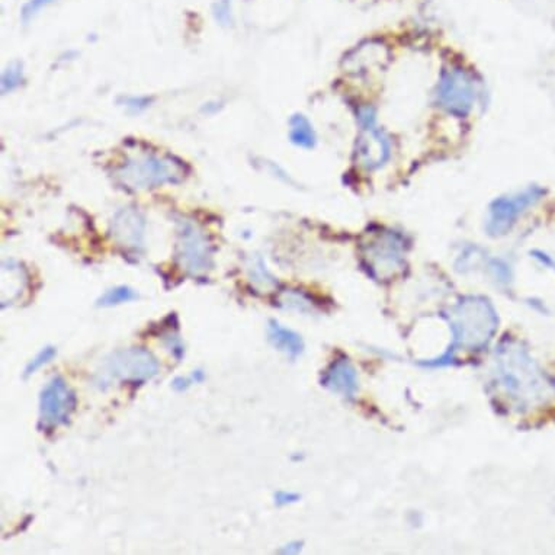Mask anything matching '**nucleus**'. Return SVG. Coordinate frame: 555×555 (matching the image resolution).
<instances>
[{
    "label": "nucleus",
    "mask_w": 555,
    "mask_h": 555,
    "mask_svg": "<svg viewBox=\"0 0 555 555\" xmlns=\"http://www.w3.org/2000/svg\"><path fill=\"white\" fill-rule=\"evenodd\" d=\"M442 317L450 323L452 343L441 358L422 362V367H450L458 350L476 352L485 349L498 327V316L493 304L485 296L478 295L463 296L454 307L445 311Z\"/></svg>",
    "instance_id": "f257e3e1"
},
{
    "label": "nucleus",
    "mask_w": 555,
    "mask_h": 555,
    "mask_svg": "<svg viewBox=\"0 0 555 555\" xmlns=\"http://www.w3.org/2000/svg\"><path fill=\"white\" fill-rule=\"evenodd\" d=\"M496 381L519 407H531L545 396V383L538 365L525 347L505 341L496 350Z\"/></svg>",
    "instance_id": "f03ea898"
},
{
    "label": "nucleus",
    "mask_w": 555,
    "mask_h": 555,
    "mask_svg": "<svg viewBox=\"0 0 555 555\" xmlns=\"http://www.w3.org/2000/svg\"><path fill=\"white\" fill-rule=\"evenodd\" d=\"M185 166L173 156H161L156 152L132 153L115 170L121 186L137 192L183 181Z\"/></svg>",
    "instance_id": "7ed1b4c3"
},
{
    "label": "nucleus",
    "mask_w": 555,
    "mask_h": 555,
    "mask_svg": "<svg viewBox=\"0 0 555 555\" xmlns=\"http://www.w3.org/2000/svg\"><path fill=\"white\" fill-rule=\"evenodd\" d=\"M159 374V362L152 352L143 347L119 349L106 356L98 370L97 383L103 387L112 383L140 384Z\"/></svg>",
    "instance_id": "20e7f679"
},
{
    "label": "nucleus",
    "mask_w": 555,
    "mask_h": 555,
    "mask_svg": "<svg viewBox=\"0 0 555 555\" xmlns=\"http://www.w3.org/2000/svg\"><path fill=\"white\" fill-rule=\"evenodd\" d=\"M436 101L448 114L464 118L477 101V83L472 74L459 65L443 69L436 89Z\"/></svg>",
    "instance_id": "39448f33"
},
{
    "label": "nucleus",
    "mask_w": 555,
    "mask_h": 555,
    "mask_svg": "<svg viewBox=\"0 0 555 555\" xmlns=\"http://www.w3.org/2000/svg\"><path fill=\"white\" fill-rule=\"evenodd\" d=\"M176 261L192 276L204 275L212 268L211 241L204 230L191 220L178 221Z\"/></svg>",
    "instance_id": "423d86ee"
},
{
    "label": "nucleus",
    "mask_w": 555,
    "mask_h": 555,
    "mask_svg": "<svg viewBox=\"0 0 555 555\" xmlns=\"http://www.w3.org/2000/svg\"><path fill=\"white\" fill-rule=\"evenodd\" d=\"M404 239L394 232H384L371 239L363 248V259L370 274L376 279H390L404 268Z\"/></svg>",
    "instance_id": "0eeeda50"
},
{
    "label": "nucleus",
    "mask_w": 555,
    "mask_h": 555,
    "mask_svg": "<svg viewBox=\"0 0 555 555\" xmlns=\"http://www.w3.org/2000/svg\"><path fill=\"white\" fill-rule=\"evenodd\" d=\"M544 189L531 186L514 195L500 196L492 202L489 208L485 232L492 237H502L507 234L512 227L518 223L519 216L543 198Z\"/></svg>",
    "instance_id": "6e6552de"
},
{
    "label": "nucleus",
    "mask_w": 555,
    "mask_h": 555,
    "mask_svg": "<svg viewBox=\"0 0 555 555\" xmlns=\"http://www.w3.org/2000/svg\"><path fill=\"white\" fill-rule=\"evenodd\" d=\"M77 404L74 391L61 376H54L39 394V426L46 430L65 425Z\"/></svg>",
    "instance_id": "1a4fd4ad"
},
{
    "label": "nucleus",
    "mask_w": 555,
    "mask_h": 555,
    "mask_svg": "<svg viewBox=\"0 0 555 555\" xmlns=\"http://www.w3.org/2000/svg\"><path fill=\"white\" fill-rule=\"evenodd\" d=\"M362 134L356 144L359 163L368 170L383 168L391 157V140L388 135L376 127L375 114L371 108L359 112Z\"/></svg>",
    "instance_id": "9d476101"
},
{
    "label": "nucleus",
    "mask_w": 555,
    "mask_h": 555,
    "mask_svg": "<svg viewBox=\"0 0 555 555\" xmlns=\"http://www.w3.org/2000/svg\"><path fill=\"white\" fill-rule=\"evenodd\" d=\"M111 233L119 246L128 250H140L145 239L144 215L132 207L119 210L112 219Z\"/></svg>",
    "instance_id": "9b49d317"
},
{
    "label": "nucleus",
    "mask_w": 555,
    "mask_h": 555,
    "mask_svg": "<svg viewBox=\"0 0 555 555\" xmlns=\"http://www.w3.org/2000/svg\"><path fill=\"white\" fill-rule=\"evenodd\" d=\"M320 383L321 387L329 390L333 394L354 400L358 392L359 378L352 362L346 356H342L329 365L327 370L323 372Z\"/></svg>",
    "instance_id": "f8f14e48"
},
{
    "label": "nucleus",
    "mask_w": 555,
    "mask_h": 555,
    "mask_svg": "<svg viewBox=\"0 0 555 555\" xmlns=\"http://www.w3.org/2000/svg\"><path fill=\"white\" fill-rule=\"evenodd\" d=\"M268 341L276 350L282 352L290 359L295 361L304 354V341L300 333H296L282 324L278 320L270 319L268 321Z\"/></svg>",
    "instance_id": "ddd939ff"
},
{
    "label": "nucleus",
    "mask_w": 555,
    "mask_h": 555,
    "mask_svg": "<svg viewBox=\"0 0 555 555\" xmlns=\"http://www.w3.org/2000/svg\"><path fill=\"white\" fill-rule=\"evenodd\" d=\"M290 139L295 145L303 148H313L317 143L313 125L301 114H296L290 119Z\"/></svg>",
    "instance_id": "4468645a"
},
{
    "label": "nucleus",
    "mask_w": 555,
    "mask_h": 555,
    "mask_svg": "<svg viewBox=\"0 0 555 555\" xmlns=\"http://www.w3.org/2000/svg\"><path fill=\"white\" fill-rule=\"evenodd\" d=\"M137 299H139L137 291L127 285H118V287H114L111 290L105 291L101 295V299L98 300V307H105V308L117 307L121 304L135 301Z\"/></svg>",
    "instance_id": "2eb2a0df"
},
{
    "label": "nucleus",
    "mask_w": 555,
    "mask_h": 555,
    "mask_svg": "<svg viewBox=\"0 0 555 555\" xmlns=\"http://www.w3.org/2000/svg\"><path fill=\"white\" fill-rule=\"evenodd\" d=\"M23 82V70L22 64L15 61L9 64L6 69L2 72V79H0V86H2V93H10L18 89Z\"/></svg>",
    "instance_id": "dca6fc26"
},
{
    "label": "nucleus",
    "mask_w": 555,
    "mask_h": 555,
    "mask_svg": "<svg viewBox=\"0 0 555 555\" xmlns=\"http://www.w3.org/2000/svg\"><path fill=\"white\" fill-rule=\"evenodd\" d=\"M57 355V350L54 346H46L41 350L38 352V354L28 362V365L25 367L23 371V378H28L31 375H34L37 371L41 370L43 367H46L47 363H50L54 358Z\"/></svg>",
    "instance_id": "f3484780"
},
{
    "label": "nucleus",
    "mask_w": 555,
    "mask_h": 555,
    "mask_svg": "<svg viewBox=\"0 0 555 555\" xmlns=\"http://www.w3.org/2000/svg\"><path fill=\"white\" fill-rule=\"evenodd\" d=\"M54 2H57V0H28V2H26L22 8L21 19L25 23H28L31 19H34L38 15L39 12L46 9L47 6L52 5Z\"/></svg>",
    "instance_id": "a211bd4d"
},
{
    "label": "nucleus",
    "mask_w": 555,
    "mask_h": 555,
    "mask_svg": "<svg viewBox=\"0 0 555 555\" xmlns=\"http://www.w3.org/2000/svg\"><path fill=\"white\" fill-rule=\"evenodd\" d=\"M287 299L282 301V304L285 305L287 308H295L299 311H305V310H313V305H311L310 300H307V296L300 294V292H294L290 291L285 294Z\"/></svg>",
    "instance_id": "6ab92c4d"
},
{
    "label": "nucleus",
    "mask_w": 555,
    "mask_h": 555,
    "mask_svg": "<svg viewBox=\"0 0 555 555\" xmlns=\"http://www.w3.org/2000/svg\"><path fill=\"white\" fill-rule=\"evenodd\" d=\"M250 278H252V281L265 283V285H274L275 283L272 275L268 272L266 266L263 265V262L261 259H257L256 263H253V266L250 268Z\"/></svg>",
    "instance_id": "aec40b11"
},
{
    "label": "nucleus",
    "mask_w": 555,
    "mask_h": 555,
    "mask_svg": "<svg viewBox=\"0 0 555 555\" xmlns=\"http://www.w3.org/2000/svg\"><path fill=\"white\" fill-rule=\"evenodd\" d=\"M214 17L224 26L232 23V5H230V0H219L214 5Z\"/></svg>",
    "instance_id": "412c9836"
},
{
    "label": "nucleus",
    "mask_w": 555,
    "mask_h": 555,
    "mask_svg": "<svg viewBox=\"0 0 555 555\" xmlns=\"http://www.w3.org/2000/svg\"><path fill=\"white\" fill-rule=\"evenodd\" d=\"M274 498H275V505L282 507V506H288V505H294L296 502H300L301 496L299 493H294V492L279 490V492L275 493Z\"/></svg>",
    "instance_id": "4be33fe9"
},
{
    "label": "nucleus",
    "mask_w": 555,
    "mask_h": 555,
    "mask_svg": "<svg viewBox=\"0 0 555 555\" xmlns=\"http://www.w3.org/2000/svg\"><path fill=\"white\" fill-rule=\"evenodd\" d=\"M150 102H152V99H148L145 97H128L124 99L125 106L134 112H140V111L145 110V108L150 105Z\"/></svg>",
    "instance_id": "5701e85b"
},
{
    "label": "nucleus",
    "mask_w": 555,
    "mask_h": 555,
    "mask_svg": "<svg viewBox=\"0 0 555 555\" xmlns=\"http://www.w3.org/2000/svg\"><path fill=\"white\" fill-rule=\"evenodd\" d=\"M531 254H532V257H535V259L541 265H544L545 268H549V269L555 270V259H552V257L548 253H545L543 250H534V252H531Z\"/></svg>",
    "instance_id": "b1692460"
},
{
    "label": "nucleus",
    "mask_w": 555,
    "mask_h": 555,
    "mask_svg": "<svg viewBox=\"0 0 555 555\" xmlns=\"http://www.w3.org/2000/svg\"><path fill=\"white\" fill-rule=\"evenodd\" d=\"M194 381H195L194 378H183V376H178V378H174V380H173L172 387H173L176 391L182 392V391H185V390H188L189 387H191V384H192Z\"/></svg>",
    "instance_id": "393cba45"
},
{
    "label": "nucleus",
    "mask_w": 555,
    "mask_h": 555,
    "mask_svg": "<svg viewBox=\"0 0 555 555\" xmlns=\"http://www.w3.org/2000/svg\"><path fill=\"white\" fill-rule=\"evenodd\" d=\"M303 549V543L300 541H294V543H290L287 545H283L278 549L279 554H299Z\"/></svg>",
    "instance_id": "a878e982"
}]
</instances>
